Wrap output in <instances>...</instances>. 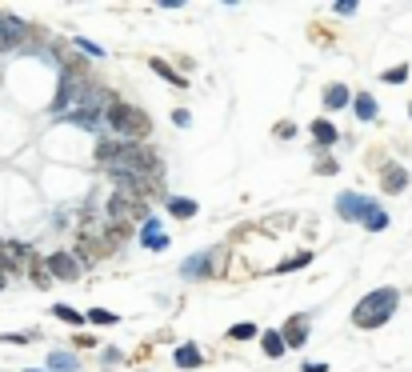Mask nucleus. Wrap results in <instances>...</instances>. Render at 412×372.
Here are the masks:
<instances>
[{
  "label": "nucleus",
  "mask_w": 412,
  "mask_h": 372,
  "mask_svg": "<svg viewBox=\"0 0 412 372\" xmlns=\"http://www.w3.org/2000/svg\"><path fill=\"white\" fill-rule=\"evenodd\" d=\"M337 13H340V16H352V13H356V4H352V0H340Z\"/></svg>",
  "instance_id": "31"
},
{
  "label": "nucleus",
  "mask_w": 412,
  "mask_h": 372,
  "mask_svg": "<svg viewBox=\"0 0 412 372\" xmlns=\"http://www.w3.org/2000/svg\"><path fill=\"white\" fill-rule=\"evenodd\" d=\"M25 32L28 28L16 20V16H0V52L4 49H16L20 40H25Z\"/></svg>",
  "instance_id": "9"
},
{
  "label": "nucleus",
  "mask_w": 412,
  "mask_h": 372,
  "mask_svg": "<svg viewBox=\"0 0 412 372\" xmlns=\"http://www.w3.org/2000/svg\"><path fill=\"white\" fill-rule=\"evenodd\" d=\"M349 100H352V92H349V88H344V85H328V88H325V108H328V112L344 108Z\"/></svg>",
  "instance_id": "14"
},
{
  "label": "nucleus",
  "mask_w": 412,
  "mask_h": 372,
  "mask_svg": "<svg viewBox=\"0 0 412 372\" xmlns=\"http://www.w3.org/2000/svg\"><path fill=\"white\" fill-rule=\"evenodd\" d=\"M0 288H4V273H0Z\"/></svg>",
  "instance_id": "33"
},
{
  "label": "nucleus",
  "mask_w": 412,
  "mask_h": 372,
  "mask_svg": "<svg viewBox=\"0 0 412 372\" xmlns=\"http://www.w3.org/2000/svg\"><path fill=\"white\" fill-rule=\"evenodd\" d=\"M149 64H152V73H161V76H164V80H168V85H176V88H185V76L176 73V68H168V64H164V61H149Z\"/></svg>",
  "instance_id": "20"
},
{
  "label": "nucleus",
  "mask_w": 412,
  "mask_h": 372,
  "mask_svg": "<svg viewBox=\"0 0 412 372\" xmlns=\"http://www.w3.org/2000/svg\"><path fill=\"white\" fill-rule=\"evenodd\" d=\"M400 304V292L397 288H376V292H368V297L356 300V309H352V324L356 328H380V324H388V316L397 312Z\"/></svg>",
  "instance_id": "2"
},
{
  "label": "nucleus",
  "mask_w": 412,
  "mask_h": 372,
  "mask_svg": "<svg viewBox=\"0 0 412 372\" xmlns=\"http://www.w3.org/2000/svg\"><path fill=\"white\" fill-rule=\"evenodd\" d=\"M261 348H264V356H285L288 352V345H285V336L276 333V328H268V333H261Z\"/></svg>",
  "instance_id": "13"
},
{
  "label": "nucleus",
  "mask_w": 412,
  "mask_h": 372,
  "mask_svg": "<svg viewBox=\"0 0 412 372\" xmlns=\"http://www.w3.org/2000/svg\"><path fill=\"white\" fill-rule=\"evenodd\" d=\"M252 336H261V328H256L252 321H240V324L228 328V340H252Z\"/></svg>",
  "instance_id": "19"
},
{
  "label": "nucleus",
  "mask_w": 412,
  "mask_h": 372,
  "mask_svg": "<svg viewBox=\"0 0 412 372\" xmlns=\"http://www.w3.org/2000/svg\"><path fill=\"white\" fill-rule=\"evenodd\" d=\"M49 368L52 372H76V368H80V360H76L73 352H52V356H49Z\"/></svg>",
  "instance_id": "18"
},
{
  "label": "nucleus",
  "mask_w": 412,
  "mask_h": 372,
  "mask_svg": "<svg viewBox=\"0 0 412 372\" xmlns=\"http://www.w3.org/2000/svg\"><path fill=\"white\" fill-rule=\"evenodd\" d=\"M313 140L320 144V149H332V144L340 140V128L332 120H325V116H320V120H313Z\"/></svg>",
  "instance_id": "12"
},
{
  "label": "nucleus",
  "mask_w": 412,
  "mask_h": 372,
  "mask_svg": "<svg viewBox=\"0 0 412 372\" xmlns=\"http://www.w3.org/2000/svg\"><path fill=\"white\" fill-rule=\"evenodd\" d=\"M308 261H313V252H296V256H288V261L276 264V273H292V268H304Z\"/></svg>",
  "instance_id": "22"
},
{
  "label": "nucleus",
  "mask_w": 412,
  "mask_h": 372,
  "mask_svg": "<svg viewBox=\"0 0 412 372\" xmlns=\"http://www.w3.org/2000/svg\"><path fill=\"white\" fill-rule=\"evenodd\" d=\"M337 168H340V164L332 161V156H325V161H316V173H320V176H332Z\"/></svg>",
  "instance_id": "28"
},
{
  "label": "nucleus",
  "mask_w": 412,
  "mask_h": 372,
  "mask_svg": "<svg viewBox=\"0 0 412 372\" xmlns=\"http://www.w3.org/2000/svg\"><path fill=\"white\" fill-rule=\"evenodd\" d=\"M292 132H296V128H292V124H276V137H280V140H288V137H292Z\"/></svg>",
  "instance_id": "30"
},
{
  "label": "nucleus",
  "mask_w": 412,
  "mask_h": 372,
  "mask_svg": "<svg viewBox=\"0 0 412 372\" xmlns=\"http://www.w3.org/2000/svg\"><path fill=\"white\" fill-rule=\"evenodd\" d=\"M408 168H404V164H385V168H380V188H385V192H404V188H408Z\"/></svg>",
  "instance_id": "7"
},
{
  "label": "nucleus",
  "mask_w": 412,
  "mask_h": 372,
  "mask_svg": "<svg viewBox=\"0 0 412 372\" xmlns=\"http://www.w3.org/2000/svg\"><path fill=\"white\" fill-rule=\"evenodd\" d=\"M220 264H225V248H204V252H196L192 261L180 264V273L204 280V276H216V273H220Z\"/></svg>",
  "instance_id": "4"
},
{
  "label": "nucleus",
  "mask_w": 412,
  "mask_h": 372,
  "mask_svg": "<svg viewBox=\"0 0 412 372\" xmlns=\"http://www.w3.org/2000/svg\"><path fill=\"white\" fill-rule=\"evenodd\" d=\"M337 212L344 216V221H368V212H376V200L368 197H356V192H340L337 197Z\"/></svg>",
  "instance_id": "5"
},
{
  "label": "nucleus",
  "mask_w": 412,
  "mask_h": 372,
  "mask_svg": "<svg viewBox=\"0 0 412 372\" xmlns=\"http://www.w3.org/2000/svg\"><path fill=\"white\" fill-rule=\"evenodd\" d=\"M352 108H356V116H361V120H376V97H368V92H361V97L352 100Z\"/></svg>",
  "instance_id": "17"
},
{
  "label": "nucleus",
  "mask_w": 412,
  "mask_h": 372,
  "mask_svg": "<svg viewBox=\"0 0 412 372\" xmlns=\"http://www.w3.org/2000/svg\"><path fill=\"white\" fill-rule=\"evenodd\" d=\"M173 360L180 364V368H200V364H204V356L196 352V345H180L173 352Z\"/></svg>",
  "instance_id": "15"
},
{
  "label": "nucleus",
  "mask_w": 412,
  "mask_h": 372,
  "mask_svg": "<svg viewBox=\"0 0 412 372\" xmlns=\"http://www.w3.org/2000/svg\"><path fill=\"white\" fill-rule=\"evenodd\" d=\"M149 221V204L137 197H125V192H113L108 197V224H144Z\"/></svg>",
  "instance_id": "3"
},
{
  "label": "nucleus",
  "mask_w": 412,
  "mask_h": 372,
  "mask_svg": "<svg viewBox=\"0 0 412 372\" xmlns=\"http://www.w3.org/2000/svg\"><path fill=\"white\" fill-rule=\"evenodd\" d=\"M408 112H412V104H408Z\"/></svg>",
  "instance_id": "34"
},
{
  "label": "nucleus",
  "mask_w": 412,
  "mask_h": 372,
  "mask_svg": "<svg viewBox=\"0 0 412 372\" xmlns=\"http://www.w3.org/2000/svg\"><path fill=\"white\" fill-rule=\"evenodd\" d=\"M308 321H313V316L296 312V316L285 324V333H280V336H285V345H288V348H300V345H304V336H308Z\"/></svg>",
  "instance_id": "11"
},
{
  "label": "nucleus",
  "mask_w": 412,
  "mask_h": 372,
  "mask_svg": "<svg viewBox=\"0 0 412 372\" xmlns=\"http://www.w3.org/2000/svg\"><path fill=\"white\" fill-rule=\"evenodd\" d=\"M173 124H180V128H188V124H192V116H188L185 108H176V112H173Z\"/></svg>",
  "instance_id": "29"
},
{
  "label": "nucleus",
  "mask_w": 412,
  "mask_h": 372,
  "mask_svg": "<svg viewBox=\"0 0 412 372\" xmlns=\"http://www.w3.org/2000/svg\"><path fill=\"white\" fill-rule=\"evenodd\" d=\"M168 212H173L176 221H188V216H196V200H188V197H168Z\"/></svg>",
  "instance_id": "16"
},
{
  "label": "nucleus",
  "mask_w": 412,
  "mask_h": 372,
  "mask_svg": "<svg viewBox=\"0 0 412 372\" xmlns=\"http://www.w3.org/2000/svg\"><path fill=\"white\" fill-rule=\"evenodd\" d=\"M304 372H328V364H313V360H308V364H304Z\"/></svg>",
  "instance_id": "32"
},
{
  "label": "nucleus",
  "mask_w": 412,
  "mask_h": 372,
  "mask_svg": "<svg viewBox=\"0 0 412 372\" xmlns=\"http://www.w3.org/2000/svg\"><path fill=\"white\" fill-rule=\"evenodd\" d=\"M44 268H49V276H61V280H76L80 276V264H76L73 252H52L44 261Z\"/></svg>",
  "instance_id": "6"
},
{
  "label": "nucleus",
  "mask_w": 412,
  "mask_h": 372,
  "mask_svg": "<svg viewBox=\"0 0 412 372\" xmlns=\"http://www.w3.org/2000/svg\"><path fill=\"white\" fill-rule=\"evenodd\" d=\"M400 80H408V61L397 64V68H388L385 73V85H400Z\"/></svg>",
  "instance_id": "26"
},
{
  "label": "nucleus",
  "mask_w": 412,
  "mask_h": 372,
  "mask_svg": "<svg viewBox=\"0 0 412 372\" xmlns=\"http://www.w3.org/2000/svg\"><path fill=\"white\" fill-rule=\"evenodd\" d=\"M52 316H61V321L73 324V328H76V324H85V316H80L76 309H68V304H52Z\"/></svg>",
  "instance_id": "21"
},
{
  "label": "nucleus",
  "mask_w": 412,
  "mask_h": 372,
  "mask_svg": "<svg viewBox=\"0 0 412 372\" xmlns=\"http://www.w3.org/2000/svg\"><path fill=\"white\" fill-rule=\"evenodd\" d=\"M85 321L88 324H116V312H108V309H88Z\"/></svg>",
  "instance_id": "24"
},
{
  "label": "nucleus",
  "mask_w": 412,
  "mask_h": 372,
  "mask_svg": "<svg viewBox=\"0 0 412 372\" xmlns=\"http://www.w3.org/2000/svg\"><path fill=\"white\" fill-rule=\"evenodd\" d=\"M364 228H368V232H385V228H388V212H385V209L368 212V221H364Z\"/></svg>",
  "instance_id": "23"
},
{
  "label": "nucleus",
  "mask_w": 412,
  "mask_h": 372,
  "mask_svg": "<svg viewBox=\"0 0 412 372\" xmlns=\"http://www.w3.org/2000/svg\"><path fill=\"white\" fill-rule=\"evenodd\" d=\"M28 268H32V280H37V288H49L52 276H49V268H44V264H40V261H28Z\"/></svg>",
  "instance_id": "25"
},
{
  "label": "nucleus",
  "mask_w": 412,
  "mask_h": 372,
  "mask_svg": "<svg viewBox=\"0 0 412 372\" xmlns=\"http://www.w3.org/2000/svg\"><path fill=\"white\" fill-rule=\"evenodd\" d=\"M76 49L88 52V56H104V49H100V44H92V40H85V37H76Z\"/></svg>",
  "instance_id": "27"
},
{
  "label": "nucleus",
  "mask_w": 412,
  "mask_h": 372,
  "mask_svg": "<svg viewBox=\"0 0 412 372\" xmlns=\"http://www.w3.org/2000/svg\"><path fill=\"white\" fill-rule=\"evenodd\" d=\"M104 124L113 128L116 140H128V144H144V137L152 132V116L137 104H128V100H108V108H104Z\"/></svg>",
  "instance_id": "1"
},
{
  "label": "nucleus",
  "mask_w": 412,
  "mask_h": 372,
  "mask_svg": "<svg viewBox=\"0 0 412 372\" xmlns=\"http://www.w3.org/2000/svg\"><path fill=\"white\" fill-rule=\"evenodd\" d=\"M100 256H108V248L100 244L96 236H80V240H76V264H92V261H100Z\"/></svg>",
  "instance_id": "10"
},
{
  "label": "nucleus",
  "mask_w": 412,
  "mask_h": 372,
  "mask_svg": "<svg viewBox=\"0 0 412 372\" xmlns=\"http://www.w3.org/2000/svg\"><path fill=\"white\" fill-rule=\"evenodd\" d=\"M140 244L152 248V252H164V248H168V236H164V228H161L156 216H149V221L140 224Z\"/></svg>",
  "instance_id": "8"
}]
</instances>
